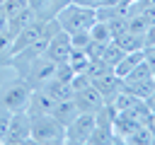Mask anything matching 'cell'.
Here are the masks:
<instances>
[{
  "label": "cell",
  "instance_id": "6da1fadb",
  "mask_svg": "<svg viewBox=\"0 0 155 145\" xmlns=\"http://www.w3.org/2000/svg\"><path fill=\"white\" fill-rule=\"evenodd\" d=\"M58 27L68 34H75V31H90L92 24L97 22V10L94 7H82V5H75V2H68L63 5L56 17Z\"/></svg>",
  "mask_w": 155,
  "mask_h": 145
},
{
  "label": "cell",
  "instance_id": "7a4b0ae2",
  "mask_svg": "<svg viewBox=\"0 0 155 145\" xmlns=\"http://www.w3.org/2000/svg\"><path fill=\"white\" fill-rule=\"evenodd\" d=\"M31 140L34 143H65V126L51 114L31 116Z\"/></svg>",
  "mask_w": 155,
  "mask_h": 145
},
{
  "label": "cell",
  "instance_id": "3957f363",
  "mask_svg": "<svg viewBox=\"0 0 155 145\" xmlns=\"http://www.w3.org/2000/svg\"><path fill=\"white\" fill-rule=\"evenodd\" d=\"M31 140V116L27 114V109L22 111H12L10 116V126L2 135V143L17 145V143H29Z\"/></svg>",
  "mask_w": 155,
  "mask_h": 145
},
{
  "label": "cell",
  "instance_id": "277c9868",
  "mask_svg": "<svg viewBox=\"0 0 155 145\" xmlns=\"http://www.w3.org/2000/svg\"><path fill=\"white\" fill-rule=\"evenodd\" d=\"M94 126H97V116H94V114H78V118L65 126V143L85 145V143L90 140Z\"/></svg>",
  "mask_w": 155,
  "mask_h": 145
},
{
  "label": "cell",
  "instance_id": "5b68a950",
  "mask_svg": "<svg viewBox=\"0 0 155 145\" xmlns=\"http://www.w3.org/2000/svg\"><path fill=\"white\" fill-rule=\"evenodd\" d=\"M70 51H73V44H70V34L68 31H63L61 27L48 36V44H46V51H44V56L46 58H51L53 63H68V56H70Z\"/></svg>",
  "mask_w": 155,
  "mask_h": 145
},
{
  "label": "cell",
  "instance_id": "8992f818",
  "mask_svg": "<svg viewBox=\"0 0 155 145\" xmlns=\"http://www.w3.org/2000/svg\"><path fill=\"white\" fill-rule=\"evenodd\" d=\"M73 102H75V106H78L80 114H97V111L107 104L104 97L99 94V89H97L92 82H90L87 87H82V89H75Z\"/></svg>",
  "mask_w": 155,
  "mask_h": 145
},
{
  "label": "cell",
  "instance_id": "52a82bcc",
  "mask_svg": "<svg viewBox=\"0 0 155 145\" xmlns=\"http://www.w3.org/2000/svg\"><path fill=\"white\" fill-rule=\"evenodd\" d=\"M29 94H31V87L27 82H15L0 94V104L7 106L10 111H22L29 104Z\"/></svg>",
  "mask_w": 155,
  "mask_h": 145
},
{
  "label": "cell",
  "instance_id": "ba28073f",
  "mask_svg": "<svg viewBox=\"0 0 155 145\" xmlns=\"http://www.w3.org/2000/svg\"><path fill=\"white\" fill-rule=\"evenodd\" d=\"M53 102H63V99H73V94H75V89H73V82L70 80H63V77H51L44 87H41Z\"/></svg>",
  "mask_w": 155,
  "mask_h": 145
},
{
  "label": "cell",
  "instance_id": "9c48e42d",
  "mask_svg": "<svg viewBox=\"0 0 155 145\" xmlns=\"http://www.w3.org/2000/svg\"><path fill=\"white\" fill-rule=\"evenodd\" d=\"M53 99L39 87V89H31L29 94V104H27V114L29 116H44V114H51L53 111Z\"/></svg>",
  "mask_w": 155,
  "mask_h": 145
},
{
  "label": "cell",
  "instance_id": "30bf717a",
  "mask_svg": "<svg viewBox=\"0 0 155 145\" xmlns=\"http://www.w3.org/2000/svg\"><path fill=\"white\" fill-rule=\"evenodd\" d=\"M121 89H126L136 99H148L155 92V75L153 77H140V80H121Z\"/></svg>",
  "mask_w": 155,
  "mask_h": 145
},
{
  "label": "cell",
  "instance_id": "8fae6325",
  "mask_svg": "<svg viewBox=\"0 0 155 145\" xmlns=\"http://www.w3.org/2000/svg\"><path fill=\"white\" fill-rule=\"evenodd\" d=\"M92 85L99 89V94L104 97V102H111L114 94L121 89V80L114 75V70H111V72H104V75H97V77L92 80Z\"/></svg>",
  "mask_w": 155,
  "mask_h": 145
},
{
  "label": "cell",
  "instance_id": "7c38bea8",
  "mask_svg": "<svg viewBox=\"0 0 155 145\" xmlns=\"http://www.w3.org/2000/svg\"><path fill=\"white\" fill-rule=\"evenodd\" d=\"M140 60H145V51H143V48H140V51H128V53H124L121 60L114 65V75H116L119 80H124V77H126Z\"/></svg>",
  "mask_w": 155,
  "mask_h": 145
},
{
  "label": "cell",
  "instance_id": "4fadbf2b",
  "mask_svg": "<svg viewBox=\"0 0 155 145\" xmlns=\"http://www.w3.org/2000/svg\"><path fill=\"white\" fill-rule=\"evenodd\" d=\"M78 106H75V102L73 99H63V102H56L53 104V111H51V116L53 118H58L63 126H68V123H73L75 118H78Z\"/></svg>",
  "mask_w": 155,
  "mask_h": 145
},
{
  "label": "cell",
  "instance_id": "5bb4252c",
  "mask_svg": "<svg viewBox=\"0 0 155 145\" xmlns=\"http://www.w3.org/2000/svg\"><path fill=\"white\" fill-rule=\"evenodd\" d=\"M34 19H36V14H34V10H31V7L27 5L24 10H19L17 14H12V17L7 19V31H10L12 36H15V34H19V31H22V29H24L27 24H31Z\"/></svg>",
  "mask_w": 155,
  "mask_h": 145
},
{
  "label": "cell",
  "instance_id": "9a60e30c",
  "mask_svg": "<svg viewBox=\"0 0 155 145\" xmlns=\"http://www.w3.org/2000/svg\"><path fill=\"white\" fill-rule=\"evenodd\" d=\"M114 41H116L126 53H128V51H140V48H145L143 34H133V31H124V34H119Z\"/></svg>",
  "mask_w": 155,
  "mask_h": 145
},
{
  "label": "cell",
  "instance_id": "2e32d148",
  "mask_svg": "<svg viewBox=\"0 0 155 145\" xmlns=\"http://www.w3.org/2000/svg\"><path fill=\"white\" fill-rule=\"evenodd\" d=\"M68 65H70L73 72H85L87 65H90V56H87V51H85V48H73L70 56H68Z\"/></svg>",
  "mask_w": 155,
  "mask_h": 145
},
{
  "label": "cell",
  "instance_id": "e0dca14e",
  "mask_svg": "<svg viewBox=\"0 0 155 145\" xmlns=\"http://www.w3.org/2000/svg\"><path fill=\"white\" fill-rule=\"evenodd\" d=\"M124 53H126V51H124V48L111 39V41L104 46V53H102V58H99V60H104L107 65H111V68H114V65L121 60V56H124Z\"/></svg>",
  "mask_w": 155,
  "mask_h": 145
},
{
  "label": "cell",
  "instance_id": "ac0fdd59",
  "mask_svg": "<svg viewBox=\"0 0 155 145\" xmlns=\"http://www.w3.org/2000/svg\"><path fill=\"white\" fill-rule=\"evenodd\" d=\"M90 36H92V41H99V44H109V41H111V31H109L107 22H102V19H97V22L92 24Z\"/></svg>",
  "mask_w": 155,
  "mask_h": 145
},
{
  "label": "cell",
  "instance_id": "d6986e66",
  "mask_svg": "<svg viewBox=\"0 0 155 145\" xmlns=\"http://www.w3.org/2000/svg\"><path fill=\"white\" fill-rule=\"evenodd\" d=\"M145 29H148V22H145L140 14H128L126 31H133V34H145Z\"/></svg>",
  "mask_w": 155,
  "mask_h": 145
},
{
  "label": "cell",
  "instance_id": "ffe728a7",
  "mask_svg": "<svg viewBox=\"0 0 155 145\" xmlns=\"http://www.w3.org/2000/svg\"><path fill=\"white\" fill-rule=\"evenodd\" d=\"M90 41H92L90 31H75V34H70V44H73V48H87Z\"/></svg>",
  "mask_w": 155,
  "mask_h": 145
},
{
  "label": "cell",
  "instance_id": "44dd1931",
  "mask_svg": "<svg viewBox=\"0 0 155 145\" xmlns=\"http://www.w3.org/2000/svg\"><path fill=\"white\" fill-rule=\"evenodd\" d=\"M10 116H12V111H10L7 106L0 104V140H2L5 130H7V126H10Z\"/></svg>",
  "mask_w": 155,
  "mask_h": 145
},
{
  "label": "cell",
  "instance_id": "7402d4cb",
  "mask_svg": "<svg viewBox=\"0 0 155 145\" xmlns=\"http://www.w3.org/2000/svg\"><path fill=\"white\" fill-rule=\"evenodd\" d=\"M143 41H145V46H155V24H148V29L143 34Z\"/></svg>",
  "mask_w": 155,
  "mask_h": 145
},
{
  "label": "cell",
  "instance_id": "603a6c76",
  "mask_svg": "<svg viewBox=\"0 0 155 145\" xmlns=\"http://www.w3.org/2000/svg\"><path fill=\"white\" fill-rule=\"evenodd\" d=\"M70 2H75V5H82V7H99V5H104V0H70Z\"/></svg>",
  "mask_w": 155,
  "mask_h": 145
},
{
  "label": "cell",
  "instance_id": "cb8c5ba5",
  "mask_svg": "<svg viewBox=\"0 0 155 145\" xmlns=\"http://www.w3.org/2000/svg\"><path fill=\"white\" fill-rule=\"evenodd\" d=\"M136 0H121V7H128V5H133Z\"/></svg>",
  "mask_w": 155,
  "mask_h": 145
},
{
  "label": "cell",
  "instance_id": "d4e9b609",
  "mask_svg": "<svg viewBox=\"0 0 155 145\" xmlns=\"http://www.w3.org/2000/svg\"><path fill=\"white\" fill-rule=\"evenodd\" d=\"M24 2H29V0H24Z\"/></svg>",
  "mask_w": 155,
  "mask_h": 145
}]
</instances>
